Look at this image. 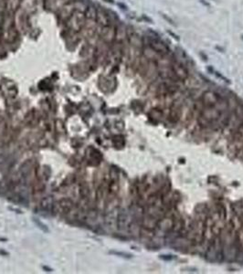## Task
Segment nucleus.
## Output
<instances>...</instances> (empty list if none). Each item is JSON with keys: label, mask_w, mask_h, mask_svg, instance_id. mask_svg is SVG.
Here are the masks:
<instances>
[{"label": "nucleus", "mask_w": 243, "mask_h": 274, "mask_svg": "<svg viewBox=\"0 0 243 274\" xmlns=\"http://www.w3.org/2000/svg\"><path fill=\"white\" fill-rule=\"evenodd\" d=\"M86 21V17L83 12L75 11L71 17L65 22L66 27L73 33H79L82 30V28L85 25Z\"/></svg>", "instance_id": "obj_1"}, {"label": "nucleus", "mask_w": 243, "mask_h": 274, "mask_svg": "<svg viewBox=\"0 0 243 274\" xmlns=\"http://www.w3.org/2000/svg\"><path fill=\"white\" fill-rule=\"evenodd\" d=\"M100 30L97 31V35L102 38L103 42H105L106 44H111L114 40H115V32H116V27L110 25L106 27H100Z\"/></svg>", "instance_id": "obj_2"}, {"label": "nucleus", "mask_w": 243, "mask_h": 274, "mask_svg": "<svg viewBox=\"0 0 243 274\" xmlns=\"http://www.w3.org/2000/svg\"><path fill=\"white\" fill-rule=\"evenodd\" d=\"M75 11H76V9H75L74 1L66 4L65 6H63L59 10V18H60V20H61L63 22H66Z\"/></svg>", "instance_id": "obj_3"}, {"label": "nucleus", "mask_w": 243, "mask_h": 274, "mask_svg": "<svg viewBox=\"0 0 243 274\" xmlns=\"http://www.w3.org/2000/svg\"><path fill=\"white\" fill-rule=\"evenodd\" d=\"M202 100H203V103L207 107H212V106H216L219 103L220 100H219V97L218 96V94H216L213 92L208 91V92H207L203 94Z\"/></svg>", "instance_id": "obj_4"}, {"label": "nucleus", "mask_w": 243, "mask_h": 274, "mask_svg": "<svg viewBox=\"0 0 243 274\" xmlns=\"http://www.w3.org/2000/svg\"><path fill=\"white\" fill-rule=\"evenodd\" d=\"M142 53H143V56H144L146 60H148L150 61H158L163 57V55H161L157 51H155L151 46L145 47L144 49H143Z\"/></svg>", "instance_id": "obj_5"}, {"label": "nucleus", "mask_w": 243, "mask_h": 274, "mask_svg": "<svg viewBox=\"0 0 243 274\" xmlns=\"http://www.w3.org/2000/svg\"><path fill=\"white\" fill-rule=\"evenodd\" d=\"M2 38L7 43H13L18 38V31L15 27H10L2 30Z\"/></svg>", "instance_id": "obj_6"}, {"label": "nucleus", "mask_w": 243, "mask_h": 274, "mask_svg": "<svg viewBox=\"0 0 243 274\" xmlns=\"http://www.w3.org/2000/svg\"><path fill=\"white\" fill-rule=\"evenodd\" d=\"M172 71L174 72L175 76L179 80H185L188 76L187 69L179 63H174L172 65Z\"/></svg>", "instance_id": "obj_7"}, {"label": "nucleus", "mask_w": 243, "mask_h": 274, "mask_svg": "<svg viewBox=\"0 0 243 274\" xmlns=\"http://www.w3.org/2000/svg\"><path fill=\"white\" fill-rule=\"evenodd\" d=\"M96 22L100 27H106L111 25V20L107 13L102 9H97V16H96Z\"/></svg>", "instance_id": "obj_8"}, {"label": "nucleus", "mask_w": 243, "mask_h": 274, "mask_svg": "<svg viewBox=\"0 0 243 274\" xmlns=\"http://www.w3.org/2000/svg\"><path fill=\"white\" fill-rule=\"evenodd\" d=\"M155 51H157L159 54L161 55H166L169 53L170 49L165 44L164 42L162 41H159V40H154L151 42V45H150Z\"/></svg>", "instance_id": "obj_9"}, {"label": "nucleus", "mask_w": 243, "mask_h": 274, "mask_svg": "<svg viewBox=\"0 0 243 274\" xmlns=\"http://www.w3.org/2000/svg\"><path fill=\"white\" fill-rule=\"evenodd\" d=\"M128 38V33L125 27L123 26H118L116 27V32H115V42L117 43H123Z\"/></svg>", "instance_id": "obj_10"}, {"label": "nucleus", "mask_w": 243, "mask_h": 274, "mask_svg": "<svg viewBox=\"0 0 243 274\" xmlns=\"http://www.w3.org/2000/svg\"><path fill=\"white\" fill-rule=\"evenodd\" d=\"M128 42H129L130 46L136 48V49H142L143 48V39L140 38L139 35H137L136 33H132L130 35H128V38H127Z\"/></svg>", "instance_id": "obj_11"}, {"label": "nucleus", "mask_w": 243, "mask_h": 274, "mask_svg": "<svg viewBox=\"0 0 243 274\" xmlns=\"http://www.w3.org/2000/svg\"><path fill=\"white\" fill-rule=\"evenodd\" d=\"M72 1L73 0H54L49 8H54L55 10H60L63 6H65L68 3L72 2Z\"/></svg>", "instance_id": "obj_12"}, {"label": "nucleus", "mask_w": 243, "mask_h": 274, "mask_svg": "<svg viewBox=\"0 0 243 274\" xmlns=\"http://www.w3.org/2000/svg\"><path fill=\"white\" fill-rule=\"evenodd\" d=\"M85 17H86L87 19H92V20H96V16H97V9L92 7V6H89L87 7L86 11L84 12Z\"/></svg>", "instance_id": "obj_13"}, {"label": "nucleus", "mask_w": 243, "mask_h": 274, "mask_svg": "<svg viewBox=\"0 0 243 274\" xmlns=\"http://www.w3.org/2000/svg\"><path fill=\"white\" fill-rule=\"evenodd\" d=\"M74 5H75V9L76 11H80V12H85L87 9V6L85 5L83 2L81 1H74Z\"/></svg>", "instance_id": "obj_14"}, {"label": "nucleus", "mask_w": 243, "mask_h": 274, "mask_svg": "<svg viewBox=\"0 0 243 274\" xmlns=\"http://www.w3.org/2000/svg\"><path fill=\"white\" fill-rule=\"evenodd\" d=\"M33 220H34L35 224H36L37 226H38V227H39L40 229H42V230H43V231H45V232H48V231H49V229H48L47 226L44 225L43 223H41L38 219H34Z\"/></svg>", "instance_id": "obj_15"}, {"label": "nucleus", "mask_w": 243, "mask_h": 274, "mask_svg": "<svg viewBox=\"0 0 243 274\" xmlns=\"http://www.w3.org/2000/svg\"><path fill=\"white\" fill-rule=\"evenodd\" d=\"M7 8V0H0V14H3Z\"/></svg>", "instance_id": "obj_16"}, {"label": "nucleus", "mask_w": 243, "mask_h": 274, "mask_svg": "<svg viewBox=\"0 0 243 274\" xmlns=\"http://www.w3.org/2000/svg\"><path fill=\"white\" fill-rule=\"evenodd\" d=\"M3 20H4V17L2 14H0V27H2V24H3Z\"/></svg>", "instance_id": "obj_17"}, {"label": "nucleus", "mask_w": 243, "mask_h": 274, "mask_svg": "<svg viewBox=\"0 0 243 274\" xmlns=\"http://www.w3.org/2000/svg\"><path fill=\"white\" fill-rule=\"evenodd\" d=\"M1 37H2V30L0 28V38H1Z\"/></svg>", "instance_id": "obj_18"}]
</instances>
